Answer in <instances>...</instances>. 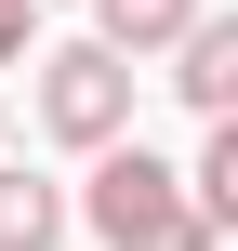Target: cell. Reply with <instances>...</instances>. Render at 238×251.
<instances>
[{
	"label": "cell",
	"instance_id": "obj_1",
	"mask_svg": "<svg viewBox=\"0 0 238 251\" xmlns=\"http://www.w3.org/2000/svg\"><path fill=\"white\" fill-rule=\"evenodd\" d=\"M66 225H93L106 251H212V225L185 212V172H172L159 146H106L93 185L66 199Z\"/></svg>",
	"mask_w": 238,
	"mask_h": 251
},
{
	"label": "cell",
	"instance_id": "obj_2",
	"mask_svg": "<svg viewBox=\"0 0 238 251\" xmlns=\"http://www.w3.org/2000/svg\"><path fill=\"white\" fill-rule=\"evenodd\" d=\"M132 66L119 53H93V40H66V53H40V132L53 146H79V159H106V146H132Z\"/></svg>",
	"mask_w": 238,
	"mask_h": 251
},
{
	"label": "cell",
	"instance_id": "obj_3",
	"mask_svg": "<svg viewBox=\"0 0 238 251\" xmlns=\"http://www.w3.org/2000/svg\"><path fill=\"white\" fill-rule=\"evenodd\" d=\"M172 93H185L199 119H238V26L225 13H199V26L172 40Z\"/></svg>",
	"mask_w": 238,
	"mask_h": 251
},
{
	"label": "cell",
	"instance_id": "obj_4",
	"mask_svg": "<svg viewBox=\"0 0 238 251\" xmlns=\"http://www.w3.org/2000/svg\"><path fill=\"white\" fill-rule=\"evenodd\" d=\"M212 0H93V53H119V66H146V53H172L185 26H199Z\"/></svg>",
	"mask_w": 238,
	"mask_h": 251
},
{
	"label": "cell",
	"instance_id": "obj_5",
	"mask_svg": "<svg viewBox=\"0 0 238 251\" xmlns=\"http://www.w3.org/2000/svg\"><path fill=\"white\" fill-rule=\"evenodd\" d=\"M53 238H66V185L0 159V251H53Z\"/></svg>",
	"mask_w": 238,
	"mask_h": 251
},
{
	"label": "cell",
	"instance_id": "obj_6",
	"mask_svg": "<svg viewBox=\"0 0 238 251\" xmlns=\"http://www.w3.org/2000/svg\"><path fill=\"white\" fill-rule=\"evenodd\" d=\"M26 40H40V0H0V66H26Z\"/></svg>",
	"mask_w": 238,
	"mask_h": 251
}]
</instances>
